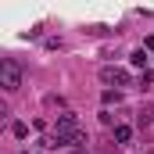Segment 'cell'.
<instances>
[{
	"label": "cell",
	"instance_id": "cell-5",
	"mask_svg": "<svg viewBox=\"0 0 154 154\" xmlns=\"http://www.w3.org/2000/svg\"><path fill=\"white\" fill-rule=\"evenodd\" d=\"M11 133H14L18 140H25V136H29V125H25V122H14V125H11Z\"/></svg>",
	"mask_w": 154,
	"mask_h": 154
},
{
	"label": "cell",
	"instance_id": "cell-2",
	"mask_svg": "<svg viewBox=\"0 0 154 154\" xmlns=\"http://www.w3.org/2000/svg\"><path fill=\"white\" fill-rule=\"evenodd\" d=\"M100 82L104 86H133V75L125 72V68H100Z\"/></svg>",
	"mask_w": 154,
	"mask_h": 154
},
{
	"label": "cell",
	"instance_id": "cell-1",
	"mask_svg": "<svg viewBox=\"0 0 154 154\" xmlns=\"http://www.w3.org/2000/svg\"><path fill=\"white\" fill-rule=\"evenodd\" d=\"M0 82H4V90H18L22 86V65L14 57H4L0 61Z\"/></svg>",
	"mask_w": 154,
	"mask_h": 154
},
{
	"label": "cell",
	"instance_id": "cell-7",
	"mask_svg": "<svg viewBox=\"0 0 154 154\" xmlns=\"http://www.w3.org/2000/svg\"><path fill=\"white\" fill-rule=\"evenodd\" d=\"M151 82H154V72H151V68H147V72H140V90H147Z\"/></svg>",
	"mask_w": 154,
	"mask_h": 154
},
{
	"label": "cell",
	"instance_id": "cell-3",
	"mask_svg": "<svg viewBox=\"0 0 154 154\" xmlns=\"http://www.w3.org/2000/svg\"><path fill=\"white\" fill-rule=\"evenodd\" d=\"M129 61H133V68H140V72H147V61H151V57H147V50L140 47V50H133V57H129Z\"/></svg>",
	"mask_w": 154,
	"mask_h": 154
},
{
	"label": "cell",
	"instance_id": "cell-8",
	"mask_svg": "<svg viewBox=\"0 0 154 154\" xmlns=\"http://www.w3.org/2000/svg\"><path fill=\"white\" fill-rule=\"evenodd\" d=\"M147 122H154V108H143L140 111V125H147Z\"/></svg>",
	"mask_w": 154,
	"mask_h": 154
},
{
	"label": "cell",
	"instance_id": "cell-6",
	"mask_svg": "<svg viewBox=\"0 0 154 154\" xmlns=\"http://www.w3.org/2000/svg\"><path fill=\"white\" fill-rule=\"evenodd\" d=\"M104 104H122V93L118 90H104Z\"/></svg>",
	"mask_w": 154,
	"mask_h": 154
},
{
	"label": "cell",
	"instance_id": "cell-4",
	"mask_svg": "<svg viewBox=\"0 0 154 154\" xmlns=\"http://www.w3.org/2000/svg\"><path fill=\"white\" fill-rule=\"evenodd\" d=\"M133 140V129L129 125H115V143H129Z\"/></svg>",
	"mask_w": 154,
	"mask_h": 154
},
{
	"label": "cell",
	"instance_id": "cell-9",
	"mask_svg": "<svg viewBox=\"0 0 154 154\" xmlns=\"http://www.w3.org/2000/svg\"><path fill=\"white\" fill-rule=\"evenodd\" d=\"M143 50H147V54H154V36H147V39H143Z\"/></svg>",
	"mask_w": 154,
	"mask_h": 154
}]
</instances>
